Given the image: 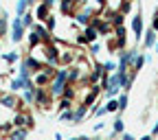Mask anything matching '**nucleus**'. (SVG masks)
I'll use <instances>...</instances> for the list:
<instances>
[{"instance_id":"1","label":"nucleus","mask_w":158,"mask_h":140,"mask_svg":"<svg viewBox=\"0 0 158 140\" xmlns=\"http://www.w3.org/2000/svg\"><path fill=\"white\" fill-rule=\"evenodd\" d=\"M24 29H27V26L22 24V20L15 18V20H13V26H11V39H13V42H20V39L24 37V35H22Z\"/></svg>"},{"instance_id":"2","label":"nucleus","mask_w":158,"mask_h":140,"mask_svg":"<svg viewBox=\"0 0 158 140\" xmlns=\"http://www.w3.org/2000/svg\"><path fill=\"white\" fill-rule=\"evenodd\" d=\"M156 53H158V42H156Z\"/></svg>"}]
</instances>
